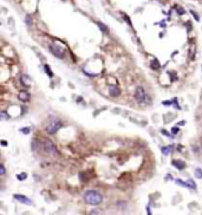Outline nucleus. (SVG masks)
<instances>
[{
  "label": "nucleus",
  "mask_w": 202,
  "mask_h": 215,
  "mask_svg": "<svg viewBox=\"0 0 202 215\" xmlns=\"http://www.w3.org/2000/svg\"><path fill=\"white\" fill-rule=\"evenodd\" d=\"M84 201L91 206H98L103 201V196L97 190H86L84 194Z\"/></svg>",
  "instance_id": "f257e3e1"
},
{
  "label": "nucleus",
  "mask_w": 202,
  "mask_h": 215,
  "mask_svg": "<svg viewBox=\"0 0 202 215\" xmlns=\"http://www.w3.org/2000/svg\"><path fill=\"white\" fill-rule=\"evenodd\" d=\"M44 68H45V72L49 75V77H53V73L51 72V68H50L49 65H45Z\"/></svg>",
  "instance_id": "ddd939ff"
},
{
  "label": "nucleus",
  "mask_w": 202,
  "mask_h": 215,
  "mask_svg": "<svg viewBox=\"0 0 202 215\" xmlns=\"http://www.w3.org/2000/svg\"><path fill=\"white\" fill-rule=\"evenodd\" d=\"M20 83L23 84V86L28 88V86L31 85V79H30V77H28L27 75H21V77H20Z\"/></svg>",
  "instance_id": "6e6552de"
},
{
  "label": "nucleus",
  "mask_w": 202,
  "mask_h": 215,
  "mask_svg": "<svg viewBox=\"0 0 202 215\" xmlns=\"http://www.w3.org/2000/svg\"><path fill=\"white\" fill-rule=\"evenodd\" d=\"M50 51L56 56V57H58V58H64V51L58 46V45H56V44H50Z\"/></svg>",
  "instance_id": "39448f33"
},
{
  "label": "nucleus",
  "mask_w": 202,
  "mask_h": 215,
  "mask_svg": "<svg viewBox=\"0 0 202 215\" xmlns=\"http://www.w3.org/2000/svg\"><path fill=\"white\" fill-rule=\"evenodd\" d=\"M26 24L27 25H31L32 24V20H31V17L30 15H26Z\"/></svg>",
  "instance_id": "f3484780"
},
{
  "label": "nucleus",
  "mask_w": 202,
  "mask_h": 215,
  "mask_svg": "<svg viewBox=\"0 0 202 215\" xmlns=\"http://www.w3.org/2000/svg\"><path fill=\"white\" fill-rule=\"evenodd\" d=\"M177 131H179V128H174V129H173V132H174V134H176Z\"/></svg>",
  "instance_id": "b1692460"
},
{
  "label": "nucleus",
  "mask_w": 202,
  "mask_h": 215,
  "mask_svg": "<svg viewBox=\"0 0 202 215\" xmlns=\"http://www.w3.org/2000/svg\"><path fill=\"white\" fill-rule=\"evenodd\" d=\"M135 98L141 104H150L151 103V98L145 92L144 88H142V86H137L136 88V90H135Z\"/></svg>",
  "instance_id": "f03ea898"
},
{
  "label": "nucleus",
  "mask_w": 202,
  "mask_h": 215,
  "mask_svg": "<svg viewBox=\"0 0 202 215\" xmlns=\"http://www.w3.org/2000/svg\"><path fill=\"white\" fill-rule=\"evenodd\" d=\"M18 97H19V100L21 101V102H28V100H30V94L26 91V90H21V91H19V94H18Z\"/></svg>",
  "instance_id": "0eeeda50"
},
{
  "label": "nucleus",
  "mask_w": 202,
  "mask_h": 215,
  "mask_svg": "<svg viewBox=\"0 0 202 215\" xmlns=\"http://www.w3.org/2000/svg\"><path fill=\"white\" fill-rule=\"evenodd\" d=\"M109 94H110V96H112V97H117V96H119L121 90H119L117 86H110Z\"/></svg>",
  "instance_id": "1a4fd4ad"
},
{
  "label": "nucleus",
  "mask_w": 202,
  "mask_h": 215,
  "mask_svg": "<svg viewBox=\"0 0 202 215\" xmlns=\"http://www.w3.org/2000/svg\"><path fill=\"white\" fill-rule=\"evenodd\" d=\"M14 199H15V200H18L19 202L24 203V205H32V201H31L30 199H27L26 196H24V195H18V194H14Z\"/></svg>",
  "instance_id": "423d86ee"
},
{
  "label": "nucleus",
  "mask_w": 202,
  "mask_h": 215,
  "mask_svg": "<svg viewBox=\"0 0 202 215\" xmlns=\"http://www.w3.org/2000/svg\"><path fill=\"white\" fill-rule=\"evenodd\" d=\"M0 115H1V118H2V119H6V118H8V117H7V115H6V112H4V111H2Z\"/></svg>",
  "instance_id": "aec40b11"
},
{
  "label": "nucleus",
  "mask_w": 202,
  "mask_h": 215,
  "mask_svg": "<svg viewBox=\"0 0 202 215\" xmlns=\"http://www.w3.org/2000/svg\"><path fill=\"white\" fill-rule=\"evenodd\" d=\"M63 126V123L59 121V119H51V122L47 124L46 126V132L50 134V135H53L56 134L60 128Z\"/></svg>",
  "instance_id": "7ed1b4c3"
},
{
  "label": "nucleus",
  "mask_w": 202,
  "mask_h": 215,
  "mask_svg": "<svg viewBox=\"0 0 202 215\" xmlns=\"http://www.w3.org/2000/svg\"><path fill=\"white\" fill-rule=\"evenodd\" d=\"M177 12H179V14H185V9L183 8H177Z\"/></svg>",
  "instance_id": "4be33fe9"
},
{
  "label": "nucleus",
  "mask_w": 202,
  "mask_h": 215,
  "mask_svg": "<svg viewBox=\"0 0 202 215\" xmlns=\"http://www.w3.org/2000/svg\"><path fill=\"white\" fill-rule=\"evenodd\" d=\"M44 150L46 154H49L50 156H57L58 155V150L56 148V145L50 141V139H46L44 142Z\"/></svg>",
  "instance_id": "20e7f679"
},
{
  "label": "nucleus",
  "mask_w": 202,
  "mask_h": 215,
  "mask_svg": "<svg viewBox=\"0 0 202 215\" xmlns=\"http://www.w3.org/2000/svg\"><path fill=\"white\" fill-rule=\"evenodd\" d=\"M171 148H173V147H170V145H169L168 148H162L161 150L163 151V154H164V155H168V154H169V151L171 150Z\"/></svg>",
  "instance_id": "4468645a"
},
{
  "label": "nucleus",
  "mask_w": 202,
  "mask_h": 215,
  "mask_svg": "<svg viewBox=\"0 0 202 215\" xmlns=\"http://www.w3.org/2000/svg\"><path fill=\"white\" fill-rule=\"evenodd\" d=\"M17 179H18V180H25V179H26V174L23 173V174H20V175H17Z\"/></svg>",
  "instance_id": "dca6fc26"
},
{
  "label": "nucleus",
  "mask_w": 202,
  "mask_h": 215,
  "mask_svg": "<svg viewBox=\"0 0 202 215\" xmlns=\"http://www.w3.org/2000/svg\"><path fill=\"white\" fill-rule=\"evenodd\" d=\"M21 132H24V134H28V132H30V128H25V129H21Z\"/></svg>",
  "instance_id": "412c9836"
},
{
  "label": "nucleus",
  "mask_w": 202,
  "mask_h": 215,
  "mask_svg": "<svg viewBox=\"0 0 202 215\" xmlns=\"http://www.w3.org/2000/svg\"><path fill=\"white\" fill-rule=\"evenodd\" d=\"M151 68H153V69H155V70H157V69L160 68V63L157 62V59L151 60Z\"/></svg>",
  "instance_id": "f8f14e48"
},
{
  "label": "nucleus",
  "mask_w": 202,
  "mask_h": 215,
  "mask_svg": "<svg viewBox=\"0 0 202 215\" xmlns=\"http://www.w3.org/2000/svg\"><path fill=\"white\" fill-rule=\"evenodd\" d=\"M190 13H192V14H193V15H194V18H195V19H196V20H198V21H199V20H200V17H199V15H198V14H196V13H195V12H194V11H192V12H190Z\"/></svg>",
  "instance_id": "a211bd4d"
},
{
  "label": "nucleus",
  "mask_w": 202,
  "mask_h": 215,
  "mask_svg": "<svg viewBox=\"0 0 202 215\" xmlns=\"http://www.w3.org/2000/svg\"><path fill=\"white\" fill-rule=\"evenodd\" d=\"M173 166H174L175 168H177V169H183V168L186 167L185 162H183V161H180V160H174V161H173Z\"/></svg>",
  "instance_id": "9d476101"
},
{
  "label": "nucleus",
  "mask_w": 202,
  "mask_h": 215,
  "mask_svg": "<svg viewBox=\"0 0 202 215\" xmlns=\"http://www.w3.org/2000/svg\"><path fill=\"white\" fill-rule=\"evenodd\" d=\"M97 25H98V26H100V28H101L102 31H103V32H104V33H106V34H108V33H109V28H108V27H106V26H105V25H103V24H102V23H100V21H98V23H97Z\"/></svg>",
  "instance_id": "9b49d317"
},
{
  "label": "nucleus",
  "mask_w": 202,
  "mask_h": 215,
  "mask_svg": "<svg viewBox=\"0 0 202 215\" xmlns=\"http://www.w3.org/2000/svg\"><path fill=\"white\" fill-rule=\"evenodd\" d=\"M162 134H164V135H167L168 137H170V135H169V134H168V132H167L166 130H162Z\"/></svg>",
  "instance_id": "5701e85b"
},
{
  "label": "nucleus",
  "mask_w": 202,
  "mask_h": 215,
  "mask_svg": "<svg viewBox=\"0 0 202 215\" xmlns=\"http://www.w3.org/2000/svg\"><path fill=\"white\" fill-rule=\"evenodd\" d=\"M1 144H2V145H6L7 143H6V141H2V142H1Z\"/></svg>",
  "instance_id": "393cba45"
},
{
  "label": "nucleus",
  "mask_w": 202,
  "mask_h": 215,
  "mask_svg": "<svg viewBox=\"0 0 202 215\" xmlns=\"http://www.w3.org/2000/svg\"><path fill=\"white\" fill-rule=\"evenodd\" d=\"M195 176L199 177V179H202V170L201 169H195Z\"/></svg>",
  "instance_id": "2eb2a0df"
},
{
  "label": "nucleus",
  "mask_w": 202,
  "mask_h": 215,
  "mask_svg": "<svg viewBox=\"0 0 202 215\" xmlns=\"http://www.w3.org/2000/svg\"><path fill=\"white\" fill-rule=\"evenodd\" d=\"M0 170H1V176H4L5 175V167H4V164L0 166Z\"/></svg>",
  "instance_id": "6ab92c4d"
}]
</instances>
